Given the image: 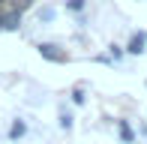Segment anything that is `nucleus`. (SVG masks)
I'll return each instance as SVG.
<instances>
[{
	"mask_svg": "<svg viewBox=\"0 0 147 144\" xmlns=\"http://www.w3.org/2000/svg\"><path fill=\"white\" fill-rule=\"evenodd\" d=\"M36 48H39V54H42L45 60H51V63H69V54H66L60 45H54V42H39Z\"/></svg>",
	"mask_w": 147,
	"mask_h": 144,
	"instance_id": "nucleus-1",
	"label": "nucleus"
},
{
	"mask_svg": "<svg viewBox=\"0 0 147 144\" xmlns=\"http://www.w3.org/2000/svg\"><path fill=\"white\" fill-rule=\"evenodd\" d=\"M0 27L9 30V33H15V30L21 27V9H15V6H12V9H6L3 18H0Z\"/></svg>",
	"mask_w": 147,
	"mask_h": 144,
	"instance_id": "nucleus-2",
	"label": "nucleus"
},
{
	"mask_svg": "<svg viewBox=\"0 0 147 144\" xmlns=\"http://www.w3.org/2000/svg\"><path fill=\"white\" fill-rule=\"evenodd\" d=\"M144 48H147V33H144V30H135L132 39L126 42V51H129L132 57H138V54H144Z\"/></svg>",
	"mask_w": 147,
	"mask_h": 144,
	"instance_id": "nucleus-3",
	"label": "nucleus"
},
{
	"mask_svg": "<svg viewBox=\"0 0 147 144\" xmlns=\"http://www.w3.org/2000/svg\"><path fill=\"white\" fill-rule=\"evenodd\" d=\"M117 135L123 144H135V129L129 126V120H117Z\"/></svg>",
	"mask_w": 147,
	"mask_h": 144,
	"instance_id": "nucleus-4",
	"label": "nucleus"
},
{
	"mask_svg": "<svg viewBox=\"0 0 147 144\" xmlns=\"http://www.w3.org/2000/svg\"><path fill=\"white\" fill-rule=\"evenodd\" d=\"M24 135H27V123H24V120H15V123H12V129H9V138L18 141V138H24Z\"/></svg>",
	"mask_w": 147,
	"mask_h": 144,
	"instance_id": "nucleus-5",
	"label": "nucleus"
},
{
	"mask_svg": "<svg viewBox=\"0 0 147 144\" xmlns=\"http://www.w3.org/2000/svg\"><path fill=\"white\" fill-rule=\"evenodd\" d=\"M57 12H54V6H45V9H39V21H51Z\"/></svg>",
	"mask_w": 147,
	"mask_h": 144,
	"instance_id": "nucleus-6",
	"label": "nucleus"
},
{
	"mask_svg": "<svg viewBox=\"0 0 147 144\" xmlns=\"http://www.w3.org/2000/svg\"><path fill=\"white\" fill-rule=\"evenodd\" d=\"M84 3H87V0H66V9H69V12H81Z\"/></svg>",
	"mask_w": 147,
	"mask_h": 144,
	"instance_id": "nucleus-7",
	"label": "nucleus"
},
{
	"mask_svg": "<svg viewBox=\"0 0 147 144\" xmlns=\"http://www.w3.org/2000/svg\"><path fill=\"white\" fill-rule=\"evenodd\" d=\"M72 102H75V105H84V90H81V87L72 90Z\"/></svg>",
	"mask_w": 147,
	"mask_h": 144,
	"instance_id": "nucleus-8",
	"label": "nucleus"
},
{
	"mask_svg": "<svg viewBox=\"0 0 147 144\" xmlns=\"http://www.w3.org/2000/svg\"><path fill=\"white\" fill-rule=\"evenodd\" d=\"M60 129H72V117H69V114L60 117Z\"/></svg>",
	"mask_w": 147,
	"mask_h": 144,
	"instance_id": "nucleus-9",
	"label": "nucleus"
},
{
	"mask_svg": "<svg viewBox=\"0 0 147 144\" xmlns=\"http://www.w3.org/2000/svg\"><path fill=\"white\" fill-rule=\"evenodd\" d=\"M30 6H33V0H15V9H21V12L30 9Z\"/></svg>",
	"mask_w": 147,
	"mask_h": 144,
	"instance_id": "nucleus-10",
	"label": "nucleus"
},
{
	"mask_svg": "<svg viewBox=\"0 0 147 144\" xmlns=\"http://www.w3.org/2000/svg\"><path fill=\"white\" fill-rule=\"evenodd\" d=\"M108 48H111V57H114V60L123 57V48H120V45H108Z\"/></svg>",
	"mask_w": 147,
	"mask_h": 144,
	"instance_id": "nucleus-11",
	"label": "nucleus"
},
{
	"mask_svg": "<svg viewBox=\"0 0 147 144\" xmlns=\"http://www.w3.org/2000/svg\"><path fill=\"white\" fill-rule=\"evenodd\" d=\"M0 18H3V12H0ZM0 30H3V27H0Z\"/></svg>",
	"mask_w": 147,
	"mask_h": 144,
	"instance_id": "nucleus-12",
	"label": "nucleus"
},
{
	"mask_svg": "<svg viewBox=\"0 0 147 144\" xmlns=\"http://www.w3.org/2000/svg\"><path fill=\"white\" fill-rule=\"evenodd\" d=\"M0 6H3V0H0Z\"/></svg>",
	"mask_w": 147,
	"mask_h": 144,
	"instance_id": "nucleus-13",
	"label": "nucleus"
}]
</instances>
